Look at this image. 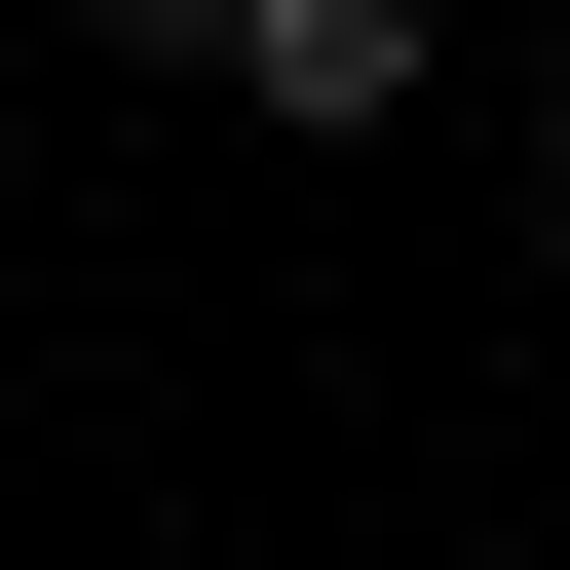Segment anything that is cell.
I'll return each mask as SVG.
<instances>
[{
  "label": "cell",
  "mask_w": 570,
  "mask_h": 570,
  "mask_svg": "<svg viewBox=\"0 0 570 570\" xmlns=\"http://www.w3.org/2000/svg\"><path fill=\"white\" fill-rule=\"evenodd\" d=\"M532 190H570V115H532Z\"/></svg>",
  "instance_id": "7a4b0ae2"
},
{
  "label": "cell",
  "mask_w": 570,
  "mask_h": 570,
  "mask_svg": "<svg viewBox=\"0 0 570 570\" xmlns=\"http://www.w3.org/2000/svg\"><path fill=\"white\" fill-rule=\"evenodd\" d=\"M190 77L305 115V153H381V115H419V0H190Z\"/></svg>",
  "instance_id": "6da1fadb"
}]
</instances>
